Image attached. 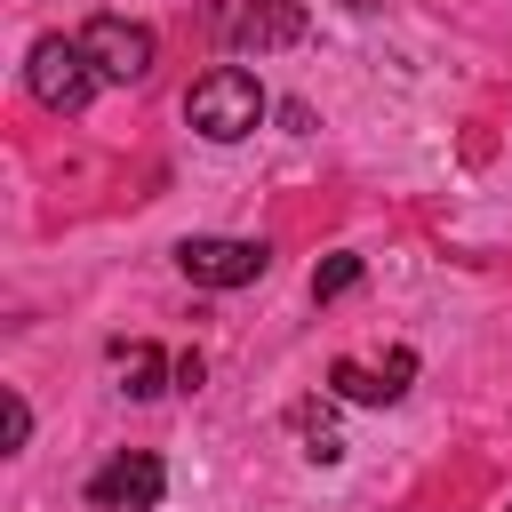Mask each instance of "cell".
Masks as SVG:
<instances>
[{"instance_id": "8992f818", "label": "cell", "mask_w": 512, "mask_h": 512, "mask_svg": "<svg viewBox=\"0 0 512 512\" xmlns=\"http://www.w3.org/2000/svg\"><path fill=\"white\" fill-rule=\"evenodd\" d=\"M80 48H88V64H96V80H144L152 72V32L144 24H128V16H96L88 32H80Z\"/></svg>"}, {"instance_id": "4fadbf2b", "label": "cell", "mask_w": 512, "mask_h": 512, "mask_svg": "<svg viewBox=\"0 0 512 512\" xmlns=\"http://www.w3.org/2000/svg\"><path fill=\"white\" fill-rule=\"evenodd\" d=\"M504 512H512V504H504Z\"/></svg>"}, {"instance_id": "52a82bcc", "label": "cell", "mask_w": 512, "mask_h": 512, "mask_svg": "<svg viewBox=\"0 0 512 512\" xmlns=\"http://www.w3.org/2000/svg\"><path fill=\"white\" fill-rule=\"evenodd\" d=\"M408 376H416V352L400 344V352H384V368H368V360H336V368H328V392H336V400H360V408H384V400L408 392Z\"/></svg>"}, {"instance_id": "7a4b0ae2", "label": "cell", "mask_w": 512, "mask_h": 512, "mask_svg": "<svg viewBox=\"0 0 512 512\" xmlns=\"http://www.w3.org/2000/svg\"><path fill=\"white\" fill-rule=\"evenodd\" d=\"M208 24H216V40L240 48V56H272V48H296V40L312 32L304 0H216Z\"/></svg>"}, {"instance_id": "6da1fadb", "label": "cell", "mask_w": 512, "mask_h": 512, "mask_svg": "<svg viewBox=\"0 0 512 512\" xmlns=\"http://www.w3.org/2000/svg\"><path fill=\"white\" fill-rule=\"evenodd\" d=\"M184 120H192L208 144H240V136L264 120V88H256V72H240V64L200 72L192 96H184Z\"/></svg>"}, {"instance_id": "8fae6325", "label": "cell", "mask_w": 512, "mask_h": 512, "mask_svg": "<svg viewBox=\"0 0 512 512\" xmlns=\"http://www.w3.org/2000/svg\"><path fill=\"white\" fill-rule=\"evenodd\" d=\"M32 440V408H24V392H8V448H24Z\"/></svg>"}, {"instance_id": "7c38bea8", "label": "cell", "mask_w": 512, "mask_h": 512, "mask_svg": "<svg viewBox=\"0 0 512 512\" xmlns=\"http://www.w3.org/2000/svg\"><path fill=\"white\" fill-rule=\"evenodd\" d=\"M344 8H360V16H368V8H384V0H344Z\"/></svg>"}, {"instance_id": "9c48e42d", "label": "cell", "mask_w": 512, "mask_h": 512, "mask_svg": "<svg viewBox=\"0 0 512 512\" xmlns=\"http://www.w3.org/2000/svg\"><path fill=\"white\" fill-rule=\"evenodd\" d=\"M296 440H304L312 464H336V456H344V440H336V424H328L320 400H296Z\"/></svg>"}, {"instance_id": "277c9868", "label": "cell", "mask_w": 512, "mask_h": 512, "mask_svg": "<svg viewBox=\"0 0 512 512\" xmlns=\"http://www.w3.org/2000/svg\"><path fill=\"white\" fill-rule=\"evenodd\" d=\"M176 264H184L192 288H248V280H264L272 248L264 240H232V232H192V240H176Z\"/></svg>"}, {"instance_id": "5b68a950", "label": "cell", "mask_w": 512, "mask_h": 512, "mask_svg": "<svg viewBox=\"0 0 512 512\" xmlns=\"http://www.w3.org/2000/svg\"><path fill=\"white\" fill-rule=\"evenodd\" d=\"M160 496H168V464L144 456V448H120L112 464L88 472V504L96 512H152Z\"/></svg>"}, {"instance_id": "30bf717a", "label": "cell", "mask_w": 512, "mask_h": 512, "mask_svg": "<svg viewBox=\"0 0 512 512\" xmlns=\"http://www.w3.org/2000/svg\"><path fill=\"white\" fill-rule=\"evenodd\" d=\"M344 288H360V256H328V264L312 272V296H320V304L344 296Z\"/></svg>"}, {"instance_id": "ba28073f", "label": "cell", "mask_w": 512, "mask_h": 512, "mask_svg": "<svg viewBox=\"0 0 512 512\" xmlns=\"http://www.w3.org/2000/svg\"><path fill=\"white\" fill-rule=\"evenodd\" d=\"M168 376H176V360H168L160 344H120V392H128V400L168 392Z\"/></svg>"}, {"instance_id": "3957f363", "label": "cell", "mask_w": 512, "mask_h": 512, "mask_svg": "<svg viewBox=\"0 0 512 512\" xmlns=\"http://www.w3.org/2000/svg\"><path fill=\"white\" fill-rule=\"evenodd\" d=\"M24 80H32V96H40L48 112H88V96H96V64H88V48H80V40H64V32L32 40Z\"/></svg>"}]
</instances>
